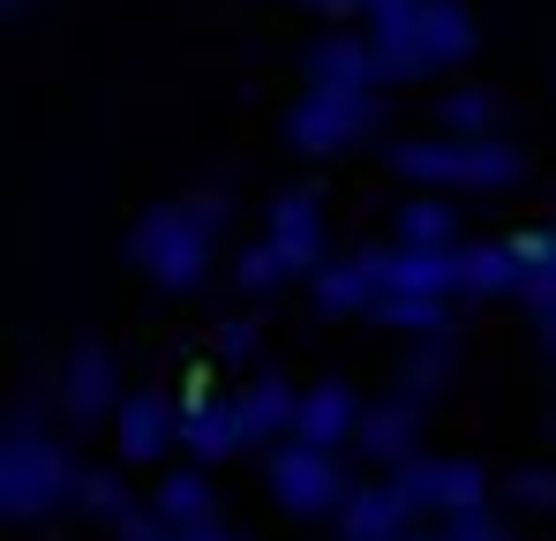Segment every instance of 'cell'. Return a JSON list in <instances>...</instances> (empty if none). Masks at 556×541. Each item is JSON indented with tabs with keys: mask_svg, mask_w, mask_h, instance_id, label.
<instances>
[{
	"mask_svg": "<svg viewBox=\"0 0 556 541\" xmlns=\"http://www.w3.org/2000/svg\"><path fill=\"white\" fill-rule=\"evenodd\" d=\"M362 30L383 61V84H437V76L466 68L481 46V23L466 0H376Z\"/></svg>",
	"mask_w": 556,
	"mask_h": 541,
	"instance_id": "cell-1",
	"label": "cell"
},
{
	"mask_svg": "<svg viewBox=\"0 0 556 541\" xmlns=\"http://www.w3.org/2000/svg\"><path fill=\"white\" fill-rule=\"evenodd\" d=\"M383 166L406 188H452V196H504L534 174L511 136H444V128L437 136H391Z\"/></svg>",
	"mask_w": 556,
	"mask_h": 541,
	"instance_id": "cell-2",
	"label": "cell"
},
{
	"mask_svg": "<svg viewBox=\"0 0 556 541\" xmlns=\"http://www.w3.org/2000/svg\"><path fill=\"white\" fill-rule=\"evenodd\" d=\"M84 496V458L53 422L38 429H0V512L8 527H46L61 512H76Z\"/></svg>",
	"mask_w": 556,
	"mask_h": 541,
	"instance_id": "cell-3",
	"label": "cell"
},
{
	"mask_svg": "<svg viewBox=\"0 0 556 541\" xmlns=\"http://www.w3.org/2000/svg\"><path fill=\"white\" fill-rule=\"evenodd\" d=\"M211 241H218V226L195 211V196L143 203L136 226H128V264L143 270L159 293H195L211 278Z\"/></svg>",
	"mask_w": 556,
	"mask_h": 541,
	"instance_id": "cell-4",
	"label": "cell"
},
{
	"mask_svg": "<svg viewBox=\"0 0 556 541\" xmlns=\"http://www.w3.org/2000/svg\"><path fill=\"white\" fill-rule=\"evenodd\" d=\"M376 128H383V98L376 90H331V84H301V98L278 121L293 159H346Z\"/></svg>",
	"mask_w": 556,
	"mask_h": 541,
	"instance_id": "cell-5",
	"label": "cell"
},
{
	"mask_svg": "<svg viewBox=\"0 0 556 541\" xmlns=\"http://www.w3.org/2000/svg\"><path fill=\"white\" fill-rule=\"evenodd\" d=\"M264 496L286 519H339V504L354 496L346 451H324V444H308V437H278L264 451Z\"/></svg>",
	"mask_w": 556,
	"mask_h": 541,
	"instance_id": "cell-6",
	"label": "cell"
},
{
	"mask_svg": "<svg viewBox=\"0 0 556 541\" xmlns=\"http://www.w3.org/2000/svg\"><path fill=\"white\" fill-rule=\"evenodd\" d=\"M121 399H128L121 354H113L98 331H76L68 354L53 361V406H61V422H68V429H105Z\"/></svg>",
	"mask_w": 556,
	"mask_h": 541,
	"instance_id": "cell-7",
	"label": "cell"
},
{
	"mask_svg": "<svg viewBox=\"0 0 556 541\" xmlns=\"http://www.w3.org/2000/svg\"><path fill=\"white\" fill-rule=\"evenodd\" d=\"M105 437H113V458H121V466L159 474V466L181 451V399H174L166 383H136V391L113 406Z\"/></svg>",
	"mask_w": 556,
	"mask_h": 541,
	"instance_id": "cell-8",
	"label": "cell"
},
{
	"mask_svg": "<svg viewBox=\"0 0 556 541\" xmlns=\"http://www.w3.org/2000/svg\"><path fill=\"white\" fill-rule=\"evenodd\" d=\"M429 399H414L406 383H391L383 399L362 406V429H354V458H376V466H406L429 451Z\"/></svg>",
	"mask_w": 556,
	"mask_h": 541,
	"instance_id": "cell-9",
	"label": "cell"
},
{
	"mask_svg": "<svg viewBox=\"0 0 556 541\" xmlns=\"http://www.w3.org/2000/svg\"><path fill=\"white\" fill-rule=\"evenodd\" d=\"M391 474L406 481V496H414L429 519H444V512H466V504H489V496H496L489 466H481V458H466V451H421V458H406V466H391Z\"/></svg>",
	"mask_w": 556,
	"mask_h": 541,
	"instance_id": "cell-10",
	"label": "cell"
},
{
	"mask_svg": "<svg viewBox=\"0 0 556 541\" xmlns=\"http://www.w3.org/2000/svg\"><path fill=\"white\" fill-rule=\"evenodd\" d=\"M264 241H271L278 256L293 264V278H308V270L331 256V218H324V196H316V188H278L271 203H264Z\"/></svg>",
	"mask_w": 556,
	"mask_h": 541,
	"instance_id": "cell-11",
	"label": "cell"
},
{
	"mask_svg": "<svg viewBox=\"0 0 556 541\" xmlns=\"http://www.w3.org/2000/svg\"><path fill=\"white\" fill-rule=\"evenodd\" d=\"M421 519H429V512H421V504L406 496V481L383 466L376 481H354V496L339 504L331 527H339V541H399V534H414Z\"/></svg>",
	"mask_w": 556,
	"mask_h": 541,
	"instance_id": "cell-12",
	"label": "cell"
},
{
	"mask_svg": "<svg viewBox=\"0 0 556 541\" xmlns=\"http://www.w3.org/2000/svg\"><path fill=\"white\" fill-rule=\"evenodd\" d=\"M249 444V422H241V391H188L181 399V458L195 466H226Z\"/></svg>",
	"mask_w": 556,
	"mask_h": 541,
	"instance_id": "cell-13",
	"label": "cell"
},
{
	"mask_svg": "<svg viewBox=\"0 0 556 541\" xmlns=\"http://www.w3.org/2000/svg\"><path fill=\"white\" fill-rule=\"evenodd\" d=\"M301 84L331 90H383V61H376L369 30H324L301 46Z\"/></svg>",
	"mask_w": 556,
	"mask_h": 541,
	"instance_id": "cell-14",
	"label": "cell"
},
{
	"mask_svg": "<svg viewBox=\"0 0 556 541\" xmlns=\"http://www.w3.org/2000/svg\"><path fill=\"white\" fill-rule=\"evenodd\" d=\"M376 286L383 293H444L459 301V249H414V241H383L369 249Z\"/></svg>",
	"mask_w": 556,
	"mask_h": 541,
	"instance_id": "cell-15",
	"label": "cell"
},
{
	"mask_svg": "<svg viewBox=\"0 0 556 541\" xmlns=\"http://www.w3.org/2000/svg\"><path fill=\"white\" fill-rule=\"evenodd\" d=\"M301 293H308V309L316 316H331V324H346V316H369L376 309V264L369 249H354V256H324V264L301 278Z\"/></svg>",
	"mask_w": 556,
	"mask_h": 541,
	"instance_id": "cell-16",
	"label": "cell"
},
{
	"mask_svg": "<svg viewBox=\"0 0 556 541\" xmlns=\"http://www.w3.org/2000/svg\"><path fill=\"white\" fill-rule=\"evenodd\" d=\"M519 286H527V256H519V234L459 241V301H519Z\"/></svg>",
	"mask_w": 556,
	"mask_h": 541,
	"instance_id": "cell-17",
	"label": "cell"
},
{
	"mask_svg": "<svg viewBox=\"0 0 556 541\" xmlns=\"http://www.w3.org/2000/svg\"><path fill=\"white\" fill-rule=\"evenodd\" d=\"M391 241H414V249H459L466 241V211L452 188H406L391 203Z\"/></svg>",
	"mask_w": 556,
	"mask_h": 541,
	"instance_id": "cell-18",
	"label": "cell"
},
{
	"mask_svg": "<svg viewBox=\"0 0 556 541\" xmlns=\"http://www.w3.org/2000/svg\"><path fill=\"white\" fill-rule=\"evenodd\" d=\"M362 406H369V399H362L346 376H324V383L301 391V422H293V437H308V444H324V451H354Z\"/></svg>",
	"mask_w": 556,
	"mask_h": 541,
	"instance_id": "cell-19",
	"label": "cell"
},
{
	"mask_svg": "<svg viewBox=\"0 0 556 541\" xmlns=\"http://www.w3.org/2000/svg\"><path fill=\"white\" fill-rule=\"evenodd\" d=\"M241 422H249V444L271 451L278 437H293V422H301V383L278 376V368H249V383H241Z\"/></svg>",
	"mask_w": 556,
	"mask_h": 541,
	"instance_id": "cell-20",
	"label": "cell"
},
{
	"mask_svg": "<svg viewBox=\"0 0 556 541\" xmlns=\"http://www.w3.org/2000/svg\"><path fill=\"white\" fill-rule=\"evenodd\" d=\"M391 383H406L414 399H444L452 383H459V339L452 331H429V339H406V354H399V376Z\"/></svg>",
	"mask_w": 556,
	"mask_h": 541,
	"instance_id": "cell-21",
	"label": "cell"
},
{
	"mask_svg": "<svg viewBox=\"0 0 556 541\" xmlns=\"http://www.w3.org/2000/svg\"><path fill=\"white\" fill-rule=\"evenodd\" d=\"M151 504L174 519V527H203V519H218V489H211V466H159V481H151Z\"/></svg>",
	"mask_w": 556,
	"mask_h": 541,
	"instance_id": "cell-22",
	"label": "cell"
},
{
	"mask_svg": "<svg viewBox=\"0 0 556 541\" xmlns=\"http://www.w3.org/2000/svg\"><path fill=\"white\" fill-rule=\"evenodd\" d=\"M437 128H444V136H504V90L444 84L437 90Z\"/></svg>",
	"mask_w": 556,
	"mask_h": 541,
	"instance_id": "cell-23",
	"label": "cell"
},
{
	"mask_svg": "<svg viewBox=\"0 0 556 541\" xmlns=\"http://www.w3.org/2000/svg\"><path fill=\"white\" fill-rule=\"evenodd\" d=\"M369 324L399 331V339H429V331H452V301L444 293H376Z\"/></svg>",
	"mask_w": 556,
	"mask_h": 541,
	"instance_id": "cell-24",
	"label": "cell"
},
{
	"mask_svg": "<svg viewBox=\"0 0 556 541\" xmlns=\"http://www.w3.org/2000/svg\"><path fill=\"white\" fill-rule=\"evenodd\" d=\"M136 466H84V496H76V512L98 519V527H113L121 512H136L143 496H136V481H128Z\"/></svg>",
	"mask_w": 556,
	"mask_h": 541,
	"instance_id": "cell-25",
	"label": "cell"
},
{
	"mask_svg": "<svg viewBox=\"0 0 556 541\" xmlns=\"http://www.w3.org/2000/svg\"><path fill=\"white\" fill-rule=\"evenodd\" d=\"M286 286H301V278H293V264L278 256L264 234H256V241L233 256V293H249V301H271V293H286Z\"/></svg>",
	"mask_w": 556,
	"mask_h": 541,
	"instance_id": "cell-26",
	"label": "cell"
},
{
	"mask_svg": "<svg viewBox=\"0 0 556 541\" xmlns=\"http://www.w3.org/2000/svg\"><path fill=\"white\" fill-rule=\"evenodd\" d=\"M519 256H527L519 309H542V301H556V226H534V234H519Z\"/></svg>",
	"mask_w": 556,
	"mask_h": 541,
	"instance_id": "cell-27",
	"label": "cell"
},
{
	"mask_svg": "<svg viewBox=\"0 0 556 541\" xmlns=\"http://www.w3.org/2000/svg\"><path fill=\"white\" fill-rule=\"evenodd\" d=\"M496 496L511 512H534V519H556V466H511L496 481Z\"/></svg>",
	"mask_w": 556,
	"mask_h": 541,
	"instance_id": "cell-28",
	"label": "cell"
},
{
	"mask_svg": "<svg viewBox=\"0 0 556 541\" xmlns=\"http://www.w3.org/2000/svg\"><path fill=\"white\" fill-rule=\"evenodd\" d=\"M437 541H527L496 504H466V512H444L437 519Z\"/></svg>",
	"mask_w": 556,
	"mask_h": 541,
	"instance_id": "cell-29",
	"label": "cell"
},
{
	"mask_svg": "<svg viewBox=\"0 0 556 541\" xmlns=\"http://www.w3.org/2000/svg\"><path fill=\"white\" fill-rule=\"evenodd\" d=\"M256 354H264L256 316H218V324H211V361H218V368H256Z\"/></svg>",
	"mask_w": 556,
	"mask_h": 541,
	"instance_id": "cell-30",
	"label": "cell"
},
{
	"mask_svg": "<svg viewBox=\"0 0 556 541\" xmlns=\"http://www.w3.org/2000/svg\"><path fill=\"white\" fill-rule=\"evenodd\" d=\"M105 534H113V541H174V519H166V512L143 496V504H136V512H121Z\"/></svg>",
	"mask_w": 556,
	"mask_h": 541,
	"instance_id": "cell-31",
	"label": "cell"
},
{
	"mask_svg": "<svg viewBox=\"0 0 556 541\" xmlns=\"http://www.w3.org/2000/svg\"><path fill=\"white\" fill-rule=\"evenodd\" d=\"M527 331H534V354L556 368V301H542V309H527Z\"/></svg>",
	"mask_w": 556,
	"mask_h": 541,
	"instance_id": "cell-32",
	"label": "cell"
},
{
	"mask_svg": "<svg viewBox=\"0 0 556 541\" xmlns=\"http://www.w3.org/2000/svg\"><path fill=\"white\" fill-rule=\"evenodd\" d=\"M293 8H308V15H362L369 0H293Z\"/></svg>",
	"mask_w": 556,
	"mask_h": 541,
	"instance_id": "cell-33",
	"label": "cell"
},
{
	"mask_svg": "<svg viewBox=\"0 0 556 541\" xmlns=\"http://www.w3.org/2000/svg\"><path fill=\"white\" fill-rule=\"evenodd\" d=\"M174 541H241V534H226L218 519H203V527H174Z\"/></svg>",
	"mask_w": 556,
	"mask_h": 541,
	"instance_id": "cell-34",
	"label": "cell"
},
{
	"mask_svg": "<svg viewBox=\"0 0 556 541\" xmlns=\"http://www.w3.org/2000/svg\"><path fill=\"white\" fill-rule=\"evenodd\" d=\"M0 8H8V15H30V8H38V0H0Z\"/></svg>",
	"mask_w": 556,
	"mask_h": 541,
	"instance_id": "cell-35",
	"label": "cell"
},
{
	"mask_svg": "<svg viewBox=\"0 0 556 541\" xmlns=\"http://www.w3.org/2000/svg\"><path fill=\"white\" fill-rule=\"evenodd\" d=\"M542 437H549V444H556V406H549V422H542Z\"/></svg>",
	"mask_w": 556,
	"mask_h": 541,
	"instance_id": "cell-36",
	"label": "cell"
},
{
	"mask_svg": "<svg viewBox=\"0 0 556 541\" xmlns=\"http://www.w3.org/2000/svg\"><path fill=\"white\" fill-rule=\"evenodd\" d=\"M399 541H437V534H399Z\"/></svg>",
	"mask_w": 556,
	"mask_h": 541,
	"instance_id": "cell-37",
	"label": "cell"
}]
</instances>
